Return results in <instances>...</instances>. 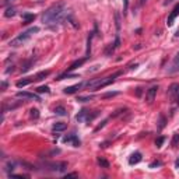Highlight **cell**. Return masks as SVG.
Returning <instances> with one entry per match:
<instances>
[{"label":"cell","instance_id":"1f68e13d","mask_svg":"<svg viewBox=\"0 0 179 179\" xmlns=\"http://www.w3.org/2000/svg\"><path fill=\"white\" fill-rule=\"evenodd\" d=\"M105 125H106V120H104V122H102V123H101V125H100V126H98V127H95V132H98V130H101V129H102V127H104V126H105Z\"/></svg>","mask_w":179,"mask_h":179},{"label":"cell","instance_id":"7a4b0ae2","mask_svg":"<svg viewBox=\"0 0 179 179\" xmlns=\"http://www.w3.org/2000/svg\"><path fill=\"white\" fill-rule=\"evenodd\" d=\"M118 76H120V71H116V73H113L112 76L104 77V79H95V80H91V81H87V83H84V87H88V88H91V90L104 88V87H106V85L112 84Z\"/></svg>","mask_w":179,"mask_h":179},{"label":"cell","instance_id":"7c38bea8","mask_svg":"<svg viewBox=\"0 0 179 179\" xmlns=\"http://www.w3.org/2000/svg\"><path fill=\"white\" fill-rule=\"evenodd\" d=\"M66 123H63V122H58V123L53 125L52 130L53 132H63V130H66Z\"/></svg>","mask_w":179,"mask_h":179},{"label":"cell","instance_id":"3957f363","mask_svg":"<svg viewBox=\"0 0 179 179\" xmlns=\"http://www.w3.org/2000/svg\"><path fill=\"white\" fill-rule=\"evenodd\" d=\"M38 31H39V28H38V27H32V28H29V29H27V31L21 32L18 37H16L14 39H11L10 46H13V48L21 46V45H24L27 41L29 39V38H31V35L34 34V32H38Z\"/></svg>","mask_w":179,"mask_h":179},{"label":"cell","instance_id":"83f0119b","mask_svg":"<svg viewBox=\"0 0 179 179\" xmlns=\"http://www.w3.org/2000/svg\"><path fill=\"white\" fill-rule=\"evenodd\" d=\"M178 143H179V133H175V134H174V139H172V146L175 147Z\"/></svg>","mask_w":179,"mask_h":179},{"label":"cell","instance_id":"6da1fadb","mask_svg":"<svg viewBox=\"0 0 179 179\" xmlns=\"http://www.w3.org/2000/svg\"><path fill=\"white\" fill-rule=\"evenodd\" d=\"M67 17V6L64 2H58L52 4L42 16V21L46 25H56Z\"/></svg>","mask_w":179,"mask_h":179},{"label":"cell","instance_id":"4fadbf2b","mask_svg":"<svg viewBox=\"0 0 179 179\" xmlns=\"http://www.w3.org/2000/svg\"><path fill=\"white\" fill-rule=\"evenodd\" d=\"M178 91H179V84H172L171 87H169V90H168L169 97L175 98V97H176V94H178Z\"/></svg>","mask_w":179,"mask_h":179},{"label":"cell","instance_id":"4316f807","mask_svg":"<svg viewBox=\"0 0 179 179\" xmlns=\"http://www.w3.org/2000/svg\"><path fill=\"white\" fill-rule=\"evenodd\" d=\"M29 112H31V116H32V118H35V119L39 118V111H38V109H34V108H32Z\"/></svg>","mask_w":179,"mask_h":179},{"label":"cell","instance_id":"74e56055","mask_svg":"<svg viewBox=\"0 0 179 179\" xmlns=\"http://www.w3.org/2000/svg\"><path fill=\"white\" fill-rule=\"evenodd\" d=\"M175 101H176V104H178V105H179V91H178L176 97H175Z\"/></svg>","mask_w":179,"mask_h":179},{"label":"cell","instance_id":"ba28073f","mask_svg":"<svg viewBox=\"0 0 179 179\" xmlns=\"http://www.w3.org/2000/svg\"><path fill=\"white\" fill-rule=\"evenodd\" d=\"M157 90H158V87H151V88L147 91V95H146V100H147V102H148V104H151V102L154 101V98H156V95H157Z\"/></svg>","mask_w":179,"mask_h":179},{"label":"cell","instance_id":"f546056e","mask_svg":"<svg viewBox=\"0 0 179 179\" xmlns=\"http://www.w3.org/2000/svg\"><path fill=\"white\" fill-rule=\"evenodd\" d=\"M162 143H164V137H158V139L156 140V146H157V147H161Z\"/></svg>","mask_w":179,"mask_h":179},{"label":"cell","instance_id":"8fae6325","mask_svg":"<svg viewBox=\"0 0 179 179\" xmlns=\"http://www.w3.org/2000/svg\"><path fill=\"white\" fill-rule=\"evenodd\" d=\"M140 161H141V154H140V153H134V154H132V156H130V158H129V164H130V165L139 164Z\"/></svg>","mask_w":179,"mask_h":179},{"label":"cell","instance_id":"f1b7e54d","mask_svg":"<svg viewBox=\"0 0 179 179\" xmlns=\"http://www.w3.org/2000/svg\"><path fill=\"white\" fill-rule=\"evenodd\" d=\"M119 92H116V91H113V92H106V94H104L102 95V98H111V97H115V95H118Z\"/></svg>","mask_w":179,"mask_h":179},{"label":"cell","instance_id":"5bb4252c","mask_svg":"<svg viewBox=\"0 0 179 179\" xmlns=\"http://www.w3.org/2000/svg\"><path fill=\"white\" fill-rule=\"evenodd\" d=\"M32 81H35V79H24V80H20V81H17V87H18V88L25 87V85L31 84Z\"/></svg>","mask_w":179,"mask_h":179},{"label":"cell","instance_id":"9a60e30c","mask_svg":"<svg viewBox=\"0 0 179 179\" xmlns=\"http://www.w3.org/2000/svg\"><path fill=\"white\" fill-rule=\"evenodd\" d=\"M87 59V58H85ZM85 59H80V60H76V62H73V63H71V66L67 69V71H71V70H74V69H77V67H80L81 66L83 63H84L85 62Z\"/></svg>","mask_w":179,"mask_h":179},{"label":"cell","instance_id":"8992f818","mask_svg":"<svg viewBox=\"0 0 179 179\" xmlns=\"http://www.w3.org/2000/svg\"><path fill=\"white\" fill-rule=\"evenodd\" d=\"M63 143H71L73 144V147H79L80 144H81V141H80V139L76 136V134H69L63 139Z\"/></svg>","mask_w":179,"mask_h":179},{"label":"cell","instance_id":"d6a6232c","mask_svg":"<svg viewBox=\"0 0 179 179\" xmlns=\"http://www.w3.org/2000/svg\"><path fill=\"white\" fill-rule=\"evenodd\" d=\"M16 0H3V6H8V4H11V3H14Z\"/></svg>","mask_w":179,"mask_h":179},{"label":"cell","instance_id":"cb8c5ba5","mask_svg":"<svg viewBox=\"0 0 179 179\" xmlns=\"http://www.w3.org/2000/svg\"><path fill=\"white\" fill-rule=\"evenodd\" d=\"M98 164L101 166H104V168H109V162L106 160H104V158H98Z\"/></svg>","mask_w":179,"mask_h":179},{"label":"cell","instance_id":"4dcf8cb0","mask_svg":"<svg viewBox=\"0 0 179 179\" xmlns=\"http://www.w3.org/2000/svg\"><path fill=\"white\" fill-rule=\"evenodd\" d=\"M160 119H161V122H160V129H162L164 125H165V118H164V116L161 115V116H160Z\"/></svg>","mask_w":179,"mask_h":179},{"label":"cell","instance_id":"52a82bcc","mask_svg":"<svg viewBox=\"0 0 179 179\" xmlns=\"http://www.w3.org/2000/svg\"><path fill=\"white\" fill-rule=\"evenodd\" d=\"M179 16V3L176 6H175V8L172 10V13L169 14V17H168V21H166V24H168V27H171L172 24H174V21H175V18Z\"/></svg>","mask_w":179,"mask_h":179},{"label":"cell","instance_id":"5b68a950","mask_svg":"<svg viewBox=\"0 0 179 179\" xmlns=\"http://www.w3.org/2000/svg\"><path fill=\"white\" fill-rule=\"evenodd\" d=\"M17 98H23V100H34V101H41V98L34 92H27V91H18L17 92Z\"/></svg>","mask_w":179,"mask_h":179},{"label":"cell","instance_id":"8d00e7d4","mask_svg":"<svg viewBox=\"0 0 179 179\" xmlns=\"http://www.w3.org/2000/svg\"><path fill=\"white\" fill-rule=\"evenodd\" d=\"M174 2V0H165V2H164V6H168L169 3H172Z\"/></svg>","mask_w":179,"mask_h":179},{"label":"cell","instance_id":"9c48e42d","mask_svg":"<svg viewBox=\"0 0 179 179\" xmlns=\"http://www.w3.org/2000/svg\"><path fill=\"white\" fill-rule=\"evenodd\" d=\"M176 71H179V53L175 56V59H174V62H172L171 67L168 69V73H171V74L176 73Z\"/></svg>","mask_w":179,"mask_h":179},{"label":"cell","instance_id":"30bf717a","mask_svg":"<svg viewBox=\"0 0 179 179\" xmlns=\"http://www.w3.org/2000/svg\"><path fill=\"white\" fill-rule=\"evenodd\" d=\"M81 87H84V84H83V83H79V84H74V85H70V87H66V88H64V92H66V94H74V92H77Z\"/></svg>","mask_w":179,"mask_h":179},{"label":"cell","instance_id":"44dd1931","mask_svg":"<svg viewBox=\"0 0 179 179\" xmlns=\"http://www.w3.org/2000/svg\"><path fill=\"white\" fill-rule=\"evenodd\" d=\"M34 18H35V16H34V14H24V16H23L24 24H28V23H31Z\"/></svg>","mask_w":179,"mask_h":179},{"label":"cell","instance_id":"e0dca14e","mask_svg":"<svg viewBox=\"0 0 179 179\" xmlns=\"http://www.w3.org/2000/svg\"><path fill=\"white\" fill-rule=\"evenodd\" d=\"M55 113L59 116H66L67 115V111L64 109V106H56L55 108Z\"/></svg>","mask_w":179,"mask_h":179},{"label":"cell","instance_id":"d4e9b609","mask_svg":"<svg viewBox=\"0 0 179 179\" xmlns=\"http://www.w3.org/2000/svg\"><path fill=\"white\" fill-rule=\"evenodd\" d=\"M37 91H38V92H45V94H49L50 90H49V87H48V85H42V87H38Z\"/></svg>","mask_w":179,"mask_h":179},{"label":"cell","instance_id":"d6986e66","mask_svg":"<svg viewBox=\"0 0 179 179\" xmlns=\"http://www.w3.org/2000/svg\"><path fill=\"white\" fill-rule=\"evenodd\" d=\"M100 115V112L98 111H95L94 113H90V111H88V113H87V118H85V122H91V120H94L97 116Z\"/></svg>","mask_w":179,"mask_h":179},{"label":"cell","instance_id":"e575fe53","mask_svg":"<svg viewBox=\"0 0 179 179\" xmlns=\"http://www.w3.org/2000/svg\"><path fill=\"white\" fill-rule=\"evenodd\" d=\"M116 27H118V29L120 28V23H119V14H116Z\"/></svg>","mask_w":179,"mask_h":179},{"label":"cell","instance_id":"ffe728a7","mask_svg":"<svg viewBox=\"0 0 179 179\" xmlns=\"http://www.w3.org/2000/svg\"><path fill=\"white\" fill-rule=\"evenodd\" d=\"M49 76V71H41V73H38L37 76H35V81H38V80H43L45 77H48Z\"/></svg>","mask_w":179,"mask_h":179},{"label":"cell","instance_id":"d590c367","mask_svg":"<svg viewBox=\"0 0 179 179\" xmlns=\"http://www.w3.org/2000/svg\"><path fill=\"white\" fill-rule=\"evenodd\" d=\"M66 176H67V178H70V176H77V174H76V172H71V174H67Z\"/></svg>","mask_w":179,"mask_h":179},{"label":"cell","instance_id":"277c9868","mask_svg":"<svg viewBox=\"0 0 179 179\" xmlns=\"http://www.w3.org/2000/svg\"><path fill=\"white\" fill-rule=\"evenodd\" d=\"M43 166H45V169H48V171L63 172L64 169L67 168V162H64V161H62V162H59V161H56V162H45Z\"/></svg>","mask_w":179,"mask_h":179},{"label":"cell","instance_id":"ac0fdd59","mask_svg":"<svg viewBox=\"0 0 179 179\" xmlns=\"http://www.w3.org/2000/svg\"><path fill=\"white\" fill-rule=\"evenodd\" d=\"M14 16H16V8H14V7H8L7 10L4 11V17H7V18L14 17Z\"/></svg>","mask_w":179,"mask_h":179},{"label":"cell","instance_id":"f35d334b","mask_svg":"<svg viewBox=\"0 0 179 179\" xmlns=\"http://www.w3.org/2000/svg\"><path fill=\"white\" fill-rule=\"evenodd\" d=\"M175 166H176V168H179V158L176 160V162H175Z\"/></svg>","mask_w":179,"mask_h":179},{"label":"cell","instance_id":"7402d4cb","mask_svg":"<svg viewBox=\"0 0 179 179\" xmlns=\"http://www.w3.org/2000/svg\"><path fill=\"white\" fill-rule=\"evenodd\" d=\"M13 169H14V162H11V161H8V162L4 165V171L7 172L8 175H10V172L13 171Z\"/></svg>","mask_w":179,"mask_h":179},{"label":"cell","instance_id":"2e32d148","mask_svg":"<svg viewBox=\"0 0 179 179\" xmlns=\"http://www.w3.org/2000/svg\"><path fill=\"white\" fill-rule=\"evenodd\" d=\"M87 113H88V111L87 109H81V111L79 112V115H77V122H84L85 120V118H87Z\"/></svg>","mask_w":179,"mask_h":179},{"label":"cell","instance_id":"484cf974","mask_svg":"<svg viewBox=\"0 0 179 179\" xmlns=\"http://www.w3.org/2000/svg\"><path fill=\"white\" fill-rule=\"evenodd\" d=\"M31 64H32V62H31V60H29V62H27V63H25V64H24V66L21 67V71H23V73H25V71H28V70H29V66H31Z\"/></svg>","mask_w":179,"mask_h":179},{"label":"cell","instance_id":"836d02e7","mask_svg":"<svg viewBox=\"0 0 179 179\" xmlns=\"http://www.w3.org/2000/svg\"><path fill=\"white\" fill-rule=\"evenodd\" d=\"M158 165H161L160 161H154L153 164H150V168H154V166H158Z\"/></svg>","mask_w":179,"mask_h":179},{"label":"cell","instance_id":"603a6c76","mask_svg":"<svg viewBox=\"0 0 179 179\" xmlns=\"http://www.w3.org/2000/svg\"><path fill=\"white\" fill-rule=\"evenodd\" d=\"M92 98H94L92 95H85V97H79L77 101H79V102H88V101H91Z\"/></svg>","mask_w":179,"mask_h":179}]
</instances>
